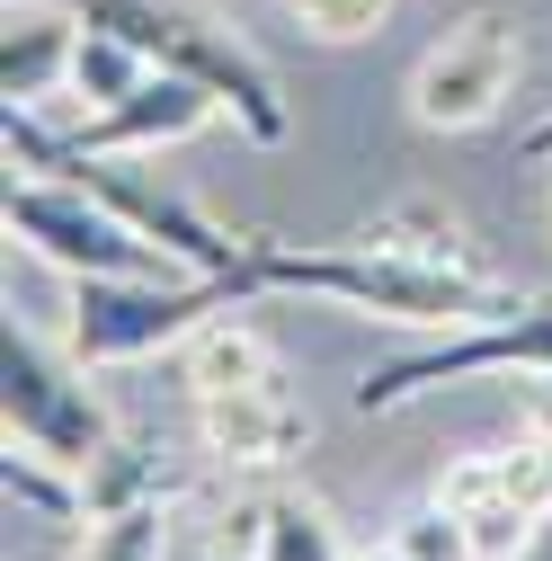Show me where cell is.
<instances>
[{"label":"cell","mask_w":552,"mask_h":561,"mask_svg":"<svg viewBox=\"0 0 552 561\" xmlns=\"http://www.w3.org/2000/svg\"><path fill=\"white\" fill-rule=\"evenodd\" d=\"M250 276H258V295H330L348 312L410 321V330H472V321H499V312L526 304L499 276H481L472 259H428V250H401V241H375V232H348L330 250L250 241Z\"/></svg>","instance_id":"cell-1"},{"label":"cell","mask_w":552,"mask_h":561,"mask_svg":"<svg viewBox=\"0 0 552 561\" xmlns=\"http://www.w3.org/2000/svg\"><path fill=\"white\" fill-rule=\"evenodd\" d=\"M72 10L90 19V27H116L125 45H143L152 54V72H187V81H205L223 99V116L250 134V144H286L295 134V107H286V90H276V72H267V54L241 36V27H223L205 0H72Z\"/></svg>","instance_id":"cell-2"},{"label":"cell","mask_w":552,"mask_h":561,"mask_svg":"<svg viewBox=\"0 0 552 561\" xmlns=\"http://www.w3.org/2000/svg\"><path fill=\"white\" fill-rule=\"evenodd\" d=\"M232 304H250L241 276H196V267L72 276V357L81 366H134V357H152V347H187L205 321H223Z\"/></svg>","instance_id":"cell-3"},{"label":"cell","mask_w":552,"mask_h":561,"mask_svg":"<svg viewBox=\"0 0 552 561\" xmlns=\"http://www.w3.org/2000/svg\"><path fill=\"white\" fill-rule=\"evenodd\" d=\"M472 375H552V295H526L499 321L446 330L437 347H410V357L375 366L357 383V419H392L410 401H428L437 383H472Z\"/></svg>","instance_id":"cell-4"},{"label":"cell","mask_w":552,"mask_h":561,"mask_svg":"<svg viewBox=\"0 0 552 561\" xmlns=\"http://www.w3.org/2000/svg\"><path fill=\"white\" fill-rule=\"evenodd\" d=\"M99 366L81 357H54L45 339H27L19 321L0 330V410H10V437L54 455V463H90L107 437H116V419L90 383Z\"/></svg>","instance_id":"cell-5"},{"label":"cell","mask_w":552,"mask_h":561,"mask_svg":"<svg viewBox=\"0 0 552 561\" xmlns=\"http://www.w3.org/2000/svg\"><path fill=\"white\" fill-rule=\"evenodd\" d=\"M10 232L62 276H161V267H179L161 241L134 232L116 205H99L81 179H19L10 187Z\"/></svg>","instance_id":"cell-6"},{"label":"cell","mask_w":552,"mask_h":561,"mask_svg":"<svg viewBox=\"0 0 552 561\" xmlns=\"http://www.w3.org/2000/svg\"><path fill=\"white\" fill-rule=\"evenodd\" d=\"M517 62H526L517 19L472 10V19H455V27L419 54V72H410V116H419L428 134L491 125V116H499V99L517 90Z\"/></svg>","instance_id":"cell-7"},{"label":"cell","mask_w":552,"mask_h":561,"mask_svg":"<svg viewBox=\"0 0 552 561\" xmlns=\"http://www.w3.org/2000/svg\"><path fill=\"white\" fill-rule=\"evenodd\" d=\"M437 500L463 517L472 561H517L526 535L552 517V446L526 437V446H499V455H455Z\"/></svg>","instance_id":"cell-8"},{"label":"cell","mask_w":552,"mask_h":561,"mask_svg":"<svg viewBox=\"0 0 552 561\" xmlns=\"http://www.w3.org/2000/svg\"><path fill=\"white\" fill-rule=\"evenodd\" d=\"M223 116V99L205 90V81H187V72H152L134 99H116V107H81V125L62 134V152H90V161H134V152H170V144H187V134H205Z\"/></svg>","instance_id":"cell-9"},{"label":"cell","mask_w":552,"mask_h":561,"mask_svg":"<svg viewBox=\"0 0 552 561\" xmlns=\"http://www.w3.org/2000/svg\"><path fill=\"white\" fill-rule=\"evenodd\" d=\"M196 428H205V455L232 463V472H276L295 446H303V401L286 392V375H258V383H215L196 392Z\"/></svg>","instance_id":"cell-10"},{"label":"cell","mask_w":552,"mask_h":561,"mask_svg":"<svg viewBox=\"0 0 552 561\" xmlns=\"http://www.w3.org/2000/svg\"><path fill=\"white\" fill-rule=\"evenodd\" d=\"M72 54H81V10L72 0H10L0 27V99L10 107H45L54 90H72Z\"/></svg>","instance_id":"cell-11"},{"label":"cell","mask_w":552,"mask_h":561,"mask_svg":"<svg viewBox=\"0 0 552 561\" xmlns=\"http://www.w3.org/2000/svg\"><path fill=\"white\" fill-rule=\"evenodd\" d=\"M81 500H90V517H116V508L170 500V481H161V455H152V446H134V437H107V446L81 463Z\"/></svg>","instance_id":"cell-12"},{"label":"cell","mask_w":552,"mask_h":561,"mask_svg":"<svg viewBox=\"0 0 552 561\" xmlns=\"http://www.w3.org/2000/svg\"><path fill=\"white\" fill-rule=\"evenodd\" d=\"M258 375H286V366H276V347L250 330V321H205L196 339H187V383L196 392H215V383H258Z\"/></svg>","instance_id":"cell-13"},{"label":"cell","mask_w":552,"mask_h":561,"mask_svg":"<svg viewBox=\"0 0 552 561\" xmlns=\"http://www.w3.org/2000/svg\"><path fill=\"white\" fill-rule=\"evenodd\" d=\"M152 81V54L143 45H125L116 27H90L81 19V54H72V99L81 107H116V99H134Z\"/></svg>","instance_id":"cell-14"},{"label":"cell","mask_w":552,"mask_h":561,"mask_svg":"<svg viewBox=\"0 0 552 561\" xmlns=\"http://www.w3.org/2000/svg\"><path fill=\"white\" fill-rule=\"evenodd\" d=\"M0 481H10V508H27V517H54V526H72V517H90V500H81V463H54V455H19V437H10V463H0Z\"/></svg>","instance_id":"cell-15"},{"label":"cell","mask_w":552,"mask_h":561,"mask_svg":"<svg viewBox=\"0 0 552 561\" xmlns=\"http://www.w3.org/2000/svg\"><path fill=\"white\" fill-rule=\"evenodd\" d=\"M267 526H276V490H232V500L205 508L196 543L205 561H267Z\"/></svg>","instance_id":"cell-16"},{"label":"cell","mask_w":552,"mask_h":561,"mask_svg":"<svg viewBox=\"0 0 552 561\" xmlns=\"http://www.w3.org/2000/svg\"><path fill=\"white\" fill-rule=\"evenodd\" d=\"M81 561H170V500L116 508V517H90Z\"/></svg>","instance_id":"cell-17"},{"label":"cell","mask_w":552,"mask_h":561,"mask_svg":"<svg viewBox=\"0 0 552 561\" xmlns=\"http://www.w3.org/2000/svg\"><path fill=\"white\" fill-rule=\"evenodd\" d=\"M267 561H348V543L330 535V517L312 500H286L276 490V526H267Z\"/></svg>","instance_id":"cell-18"},{"label":"cell","mask_w":552,"mask_h":561,"mask_svg":"<svg viewBox=\"0 0 552 561\" xmlns=\"http://www.w3.org/2000/svg\"><path fill=\"white\" fill-rule=\"evenodd\" d=\"M286 10H295V27L321 36V45H357V36H383L392 0H286Z\"/></svg>","instance_id":"cell-19"},{"label":"cell","mask_w":552,"mask_h":561,"mask_svg":"<svg viewBox=\"0 0 552 561\" xmlns=\"http://www.w3.org/2000/svg\"><path fill=\"white\" fill-rule=\"evenodd\" d=\"M517 161H534V170H552V107H543V116H534V125L517 134Z\"/></svg>","instance_id":"cell-20"},{"label":"cell","mask_w":552,"mask_h":561,"mask_svg":"<svg viewBox=\"0 0 552 561\" xmlns=\"http://www.w3.org/2000/svg\"><path fill=\"white\" fill-rule=\"evenodd\" d=\"M526 437H543V446H552V375H543V383H534V401H526Z\"/></svg>","instance_id":"cell-21"},{"label":"cell","mask_w":552,"mask_h":561,"mask_svg":"<svg viewBox=\"0 0 552 561\" xmlns=\"http://www.w3.org/2000/svg\"><path fill=\"white\" fill-rule=\"evenodd\" d=\"M517 561H552V517H543V526L526 535V552H517Z\"/></svg>","instance_id":"cell-22"},{"label":"cell","mask_w":552,"mask_h":561,"mask_svg":"<svg viewBox=\"0 0 552 561\" xmlns=\"http://www.w3.org/2000/svg\"><path fill=\"white\" fill-rule=\"evenodd\" d=\"M348 561H401V543H375V552H348Z\"/></svg>","instance_id":"cell-23"}]
</instances>
